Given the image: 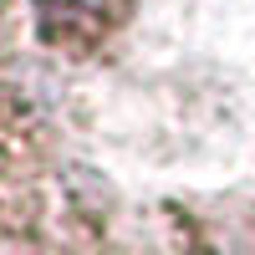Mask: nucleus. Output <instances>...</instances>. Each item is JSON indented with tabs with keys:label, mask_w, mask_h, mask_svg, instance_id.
Wrapping results in <instances>:
<instances>
[{
	"label": "nucleus",
	"mask_w": 255,
	"mask_h": 255,
	"mask_svg": "<svg viewBox=\"0 0 255 255\" xmlns=\"http://www.w3.org/2000/svg\"><path fill=\"white\" fill-rule=\"evenodd\" d=\"M199 255H240V250H199Z\"/></svg>",
	"instance_id": "nucleus-1"
}]
</instances>
